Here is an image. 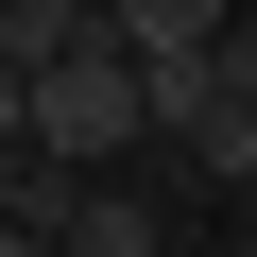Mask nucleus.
<instances>
[{"instance_id": "3", "label": "nucleus", "mask_w": 257, "mask_h": 257, "mask_svg": "<svg viewBox=\"0 0 257 257\" xmlns=\"http://www.w3.org/2000/svg\"><path fill=\"white\" fill-rule=\"evenodd\" d=\"M223 18H240V0H103V35H120V52H206Z\"/></svg>"}, {"instance_id": "2", "label": "nucleus", "mask_w": 257, "mask_h": 257, "mask_svg": "<svg viewBox=\"0 0 257 257\" xmlns=\"http://www.w3.org/2000/svg\"><path fill=\"white\" fill-rule=\"evenodd\" d=\"M52 240H69V257H155L172 206H138L120 172H69V189H52Z\"/></svg>"}, {"instance_id": "6", "label": "nucleus", "mask_w": 257, "mask_h": 257, "mask_svg": "<svg viewBox=\"0 0 257 257\" xmlns=\"http://www.w3.org/2000/svg\"><path fill=\"white\" fill-rule=\"evenodd\" d=\"M240 240H257V206H240Z\"/></svg>"}, {"instance_id": "1", "label": "nucleus", "mask_w": 257, "mask_h": 257, "mask_svg": "<svg viewBox=\"0 0 257 257\" xmlns=\"http://www.w3.org/2000/svg\"><path fill=\"white\" fill-rule=\"evenodd\" d=\"M155 138V86H138V52L120 35H69L52 69H35V155H69V172H120Z\"/></svg>"}, {"instance_id": "5", "label": "nucleus", "mask_w": 257, "mask_h": 257, "mask_svg": "<svg viewBox=\"0 0 257 257\" xmlns=\"http://www.w3.org/2000/svg\"><path fill=\"white\" fill-rule=\"evenodd\" d=\"M0 240H18V189H0Z\"/></svg>"}, {"instance_id": "4", "label": "nucleus", "mask_w": 257, "mask_h": 257, "mask_svg": "<svg viewBox=\"0 0 257 257\" xmlns=\"http://www.w3.org/2000/svg\"><path fill=\"white\" fill-rule=\"evenodd\" d=\"M18 155H35V69L0 52V172H18Z\"/></svg>"}]
</instances>
